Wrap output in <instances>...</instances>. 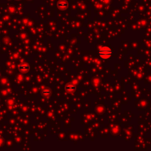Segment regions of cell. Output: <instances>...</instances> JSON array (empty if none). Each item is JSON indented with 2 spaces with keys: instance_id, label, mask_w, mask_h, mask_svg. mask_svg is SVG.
<instances>
[{
  "instance_id": "cell-1",
  "label": "cell",
  "mask_w": 151,
  "mask_h": 151,
  "mask_svg": "<svg viewBox=\"0 0 151 151\" xmlns=\"http://www.w3.org/2000/svg\"><path fill=\"white\" fill-rule=\"evenodd\" d=\"M99 54L102 57H109L111 55V52L110 50H100L99 52Z\"/></svg>"
},
{
  "instance_id": "cell-2",
  "label": "cell",
  "mask_w": 151,
  "mask_h": 151,
  "mask_svg": "<svg viewBox=\"0 0 151 151\" xmlns=\"http://www.w3.org/2000/svg\"><path fill=\"white\" fill-rule=\"evenodd\" d=\"M19 69H20V70L26 71V70H27V69H29V66H28L27 65H26V64H23V65H21V66H19Z\"/></svg>"
},
{
  "instance_id": "cell-3",
  "label": "cell",
  "mask_w": 151,
  "mask_h": 151,
  "mask_svg": "<svg viewBox=\"0 0 151 151\" xmlns=\"http://www.w3.org/2000/svg\"><path fill=\"white\" fill-rule=\"evenodd\" d=\"M66 90L67 91H69V92H72V91H73V90H75V87L74 86H66Z\"/></svg>"
}]
</instances>
